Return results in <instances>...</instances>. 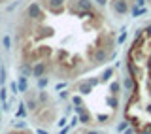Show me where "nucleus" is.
<instances>
[{"label":"nucleus","mask_w":151,"mask_h":134,"mask_svg":"<svg viewBox=\"0 0 151 134\" xmlns=\"http://www.w3.org/2000/svg\"><path fill=\"white\" fill-rule=\"evenodd\" d=\"M94 0H28L15 21V49L36 78L72 79L110 61L115 32Z\"/></svg>","instance_id":"obj_1"},{"label":"nucleus","mask_w":151,"mask_h":134,"mask_svg":"<svg viewBox=\"0 0 151 134\" xmlns=\"http://www.w3.org/2000/svg\"><path fill=\"white\" fill-rule=\"evenodd\" d=\"M119 89H121V85L117 83V81H115V83H111V87H110L111 94H119Z\"/></svg>","instance_id":"obj_2"},{"label":"nucleus","mask_w":151,"mask_h":134,"mask_svg":"<svg viewBox=\"0 0 151 134\" xmlns=\"http://www.w3.org/2000/svg\"><path fill=\"white\" fill-rule=\"evenodd\" d=\"M108 104H110L111 108H117V106H119V100H117V98H108Z\"/></svg>","instance_id":"obj_3"},{"label":"nucleus","mask_w":151,"mask_h":134,"mask_svg":"<svg viewBox=\"0 0 151 134\" xmlns=\"http://www.w3.org/2000/svg\"><path fill=\"white\" fill-rule=\"evenodd\" d=\"M144 32H145V38H151V23H147L144 27Z\"/></svg>","instance_id":"obj_4"},{"label":"nucleus","mask_w":151,"mask_h":134,"mask_svg":"<svg viewBox=\"0 0 151 134\" xmlns=\"http://www.w3.org/2000/svg\"><path fill=\"white\" fill-rule=\"evenodd\" d=\"M145 113H147V115H151V104H147V106H145Z\"/></svg>","instance_id":"obj_5"},{"label":"nucleus","mask_w":151,"mask_h":134,"mask_svg":"<svg viewBox=\"0 0 151 134\" xmlns=\"http://www.w3.org/2000/svg\"><path fill=\"white\" fill-rule=\"evenodd\" d=\"M138 134H151V132H147V130H140Z\"/></svg>","instance_id":"obj_6"},{"label":"nucleus","mask_w":151,"mask_h":134,"mask_svg":"<svg viewBox=\"0 0 151 134\" xmlns=\"http://www.w3.org/2000/svg\"><path fill=\"white\" fill-rule=\"evenodd\" d=\"M6 2H9V0H0V4H6Z\"/></svg>","instance_id":"obj_7"}]
</instances>
